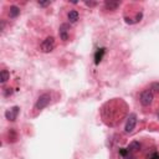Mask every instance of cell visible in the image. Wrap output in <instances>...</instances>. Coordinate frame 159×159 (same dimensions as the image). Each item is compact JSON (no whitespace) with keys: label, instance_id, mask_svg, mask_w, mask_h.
Wrapping results in <instances>:
<instances>
[{"label":"cell","instance_id":"6da1fadb","mask_svg":"<svg viewBox=\"0 0 159 159\" xmlns=\"http://www.w3.org/2000/svg\"><path fill=\"white\" fill-rule=\"evenodd\" d=\"M128 106L120 98L107 101L101 108V118L108 127H116L127 116Z\"/></svg>","mask_w":159,"mask_h":159},{"label":"cell","instance_id":"7a4b0ae2","mask_svg":"<svg viewBox=\"0 0 159 159\" xmlns=\"http://www.w3.org/2000/svg\"><path fill=\"white\" fill-rule=\"evenodd\" d=\"M51 101H52V93L51 92H43V93H41L37 97V99H36V102L34 104V112H35V114L39 113V112H41L43 108H46L51 103Z\"/></svg>","mask_w":159,"mask_h":159},{"label":"cell","instance_id":"3957f363","mask_svg":"<svg viewBox=\"0 0 159 159\" xmlns=\"http://www.w3.org/2000/svg\"><path fill=\"white\" fill-rule=\"evenodd\" d=\"M153 101H154V93H153V91H152L150 88L143 89V91L140 92V94H139V102H140V104H142L143 107H149V106H152Z\"/></svg>","mask_w":159,"mask_h":159},{"label":"cell","instance_id":"277c9868","mask_svg":"<svg viewBox=\"0 0 159 159\" xmlns=\"http://www.w3.org/2000/svg\"><path fill=\"white\" fill-rule=\"evenodd\" d=\"M56 46V42H55V39L52 36H47L40 45V48L43 53H48V52H52L53 48Z\"/></svg>","mask_w":159,"mask_h":159},{"label":"cell","instance_id":"5b68a950","mask_svg":"<svg viewBox=\"0 0 159 159\" xmlns=\"http://www.w3.org/2000/svg\"><path fill=\"white\" fill-rule=\"evenodd\" d=\"M70 30H71V25L68 22H63L58 27V36H60V40H62L63 42L68 41L70 40Z\"/></svg>","mask_w":159,"mask_h":159},{"label":"cell","instance_id":"8992f818","mask_svg":"<svg viewBox=\"0 0 159 159\" xmlns=\"http://www.w3.org/2000/svg\"><path fill=\"white\" fill-rule=\"evenodd\" d=\"M137 114L135 113H130L129 116H128V118H127V122H125V127H124V132L125 133H128V134H130L133 130H134V128H135V125H137Z\"/></svg>","mask_w":159,"mask_h":159},{"label":"cell","instance_id":"52a82bcc","mask_svg":"<svg viewBox=\"0 0 159 159\" xmlns=\"http://www.w3.org/2000/svg\"><path fill=\"white\" fill-rule=\"evenodd\" d=\"M19 112H20V107H19V106H14V107H11V108L6 109L4 114H5V118H6L7 120L14 122V120H16Z\"/></svg>","mask_w":159,"mask_h":159},{"label":"cell","instance_id":"ba28073f","mask_svg":"<svg viewBox=\"0 0 159 159\" xmlns=\"http://www.w3.org/2000/svg\"><path fill=\"white\" fill-rule=\"evenodd\" d=\"M80 19V12L76 10V9H71L68 12H67V20L70 24H75Z\"/></svg>","mask_w":159,"mask_h":159},{"label":"cell","instance_id":"9c48e42d","mask_svg":"<svg viewBox=\"0 0 159 159\" xmlns=\"http://www.w3.org/2000/svg\"><path fill=\"white\" fill-rule=\"evenodd\" d=\"M106 55V47H99L94 52V65H99V62L103 60Z\"/></svg>","mask_w":159,"mask_h":159},{"label":"cell","instance_id":"30bf717a","mask_svg":"<svg viewBox=\"0 0 159 159\" xmlns=\"http://www.w3.org/2000/svg\"><path fill=\"white\" fill-rule=\"evenodd\" d=\"M19 15H20V7L16 6V5H11V6L9 7L7 16H9L10 19H16Z\"/></svg>","mask_w":159,"mask_h":159},{"label":"cell","instance_id":"8fae6325","mask_svg":"<svg viewBox=\"0 0 159 159\" xmlns=\"http://www.w3.org/2000/svg\"><path fill=\"white\" fill-rule=\"evenodd\" d=\"M104 10H109V11H114L117 10V7L120 5V1H104Z\"/></svg>","mask_w":159,"mask_h":159},{"label":"cell","instance_id":"7c38bea8","mask_svg":"<svg viewBox=\"0 0 159 159\" xmlns=\"http://www.w3.org/2000/svg\"><path fill=\"white\" fill-rule=\"evenodd\" d=\"M127 149H128L130 153H135V152H138V150L140 149V143L137 142V140H133V142L129 143V145L127 147Z\"/></svg>","mask_w":159,"mask_h":159},{"label":"cell","instance_id":"4fadbf2b","mask_svg":"<svg viewBox=\"0 0 159 159\" xmlns=\"http://www.w3.org/2000/svg\"><path fill=\"white\" fill-rule=\"evenodd\" d=\"M9 80H10V72L7 70H1V72H0V82H1V84L6 83Z\"/></svg>","mask_w":159,"mask_h":159},{"label":"cell","instance_id":"5bb4252c","mask_svg":"<svg viewBox=\"0 0 159 159\" xmlns=\"http://www.w3.org/2000/svg\"><path fill=\"white\" fill-rule=\"evenodd\" d=\"M119 154H120L124 159H135V158L133 157V153H130L127 148H120V149H119Z\"/></svg>","mask_w":159,"mask_h":159},{"label":"cell","instance_id":"9a60e30c","mask_svg":"<svg viewBox=\"0 0 159 159\" xmlns=\"http://www.w3.org/2000/svg\"><path fill=\"white\" fill-rule=\"evenodd\" d=\"M145 159H159V152L158 150H150L147 155H145Z\"/></svg>","mask_w":159,"mask_h":159},{"label":"cell","instance_id":"2e32d148","mask_svg":"<svg viewBox=\"0 0 159 159\" xmlns=\"http://www.w3.org/2000/svg\"><path fill=\"white\" fill-rule=\"evenodd\" d=\"M150 89L153 91V93H154V92L159 93V82H153V83L150 84Z\"/></svg>","mask_w":159,"mask_h":159},{"label":"cell","instance_id":"e0dca14e","mask_svg":"<svg viewBox=\"0 0 159 159\" xmlns=\"http://www.w3.org/2000/svg\"><path fill=\"white\" fill-rule=\"evenodd\" d=\"M2 94H4V97L11 96V94H12V88H4V89H2Z\"/></svg>","mask_w":159,"mask_h":159},{"label":"cell","instance_id":"ac0fdd59","mask_svg":"<svg viewBox=\"0 0 159 159\" xmlns=\"http://www.w3.org/2000/svg\"><path fill=\"white\" fill-rule=\"evenodd\" d=\"M37 5H39V6H41V7H46V6L51 5V1H39V2H37Z\"/></svg>","mask_w":159,"mask_h":159},{"label":"cell","instance_id":"d6986e66","mask_svg":"<svg viewBox=\"0 0 159 159\" xmlns=\"http://www.w3.org/2000/svg\"><path fill=\"white\" fill-rule=\"evenodd\" d=\"M84 5H86V6H89V7H93V6L97 5V2H93V1H86Z\"/></svg>","mask_w":159,"mask_h":159},{"label":"cell","instance_id":"ffe728a7","mask_svg":"<svg viewBox=\"0 0 159 159\" xmlns=\"http://www.w3.org/2000/svg\"><path fill=\"white\" fill-rule=\"evenodd\" d=\"M0 22H1V24H0V30H1V32H2V31L5 30V20H1Z\"/></svg>","mask_w":159,"mask_h":159},{"label":"cell","instance_id":"44dd1931","mask_svg":"<svg viewBox=\"0 0 159 159\" xmlns=\"http://www.w3.org/2000/svg\"><path fill=\"white\" fill-rule=\"evenodd\" d=\"M158 118H159V114H158Z\"/></svg>","mask_w":159,"mask_h":159}]
</instances>
